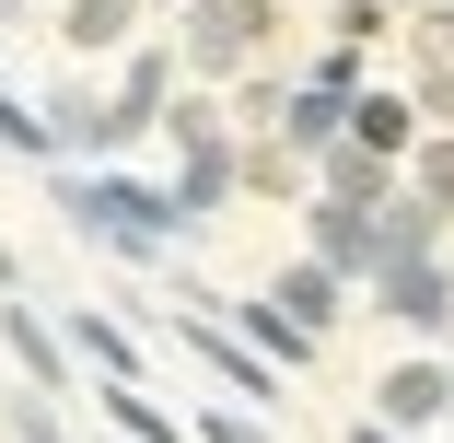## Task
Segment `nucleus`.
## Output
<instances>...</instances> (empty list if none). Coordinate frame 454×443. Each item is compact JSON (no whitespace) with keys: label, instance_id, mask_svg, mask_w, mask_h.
<instances>
[{"label":"nucleus","instance_id":"f257e3e1","mask_svg":"<svg viewBox=\"0 0 454 443\" xmlns=\"http://www.w3.org/2000/svg\"><path fill=\"white\" fill-rule=\"evenodd\" d=\"M82 222L117 233V245H152V233H163V210H152L140 187H82Z\"/></svg>","mask_w":454,"mask_h":443},{"label":"nucleus","instance_id":"f03ea898","mask_svg":"<svg viewBox=\"0 0 454 443\" xmlns=\"http://www.w3.org/2000/svg\"><path fill=\"white\" fill-rule=\"evenodd\" d=\"M129 24V0H82V36H117Z\"/></svg>","mask_w":454,"mask_h":443}]
</instances>
